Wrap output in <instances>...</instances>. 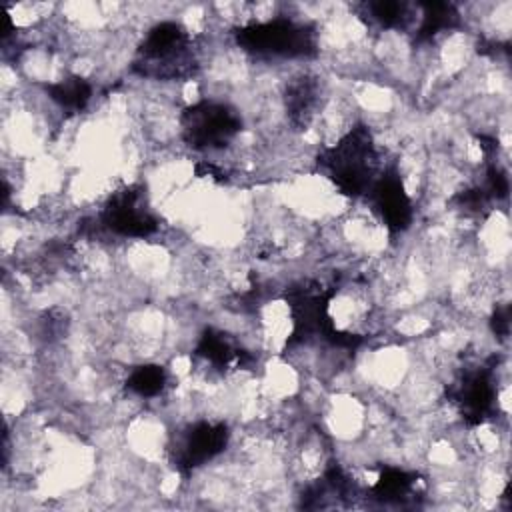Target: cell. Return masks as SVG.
Segmentation results:
<instances>
[{"instance_id":"cell-1","label":"cell","mask_w":512,"mask_h":512,"mask_svg":"<svg viewBox=\"0 0 512 512\" xmlns=\"http://www.w3.org/2000/svg\"><path fill=\"white\" fill-rule=\"evenodd\" d=\"M314 164L348 198L366 196L386 168L374 132L362 120L352 122L332 144L322 146Z\"/></svg>"},{"instance_id":"cell-2","label":"cell","mask_w":512,"mask_h":512,"mask_svg":"<svg viewBox=\"0 0 512 512\" xmlns=\"http://www.w3.org/2000/svg\"><path fill=\"white\" fill-rule=\"evenodd\" d=\"M196 40L180 22H156L138 42L132 70L140 78L158 82L192 80L200 72Z\"/></svg>"},{"instance_id":"cell-3","label":"cell","mask_w":512,"mask_h":512,"mask_svg":"<svg viewBox=\"0 0 512 512\" xmlns=\"http://www.w3.org/2000/svg\"><path fill=\"white\" fill-rule=\"evenodd\" d=\"M236 44L254 58H312L318 54V32L312 24L290 16H274L262 22H248L234 32Z\"/></svg>"},{"instance_id":"cell-4","label":"cell","mask_w":512,"mask_h":512,"mask_svg":"<svg viewBox=\"0 0 512 512\" xmlns=\"http://www.w3.org/2000/svg\"><path fill=\"white\" fill-rule=\"evenodd\" d=\"M182 142L198 152L228 150L242 132V116L220 100H198L178 114Z\"/></svg>"},{"instance_id":"cell-5","label":"cell","mask_w":512,"mask_h":512,"mask_svg":"<svg viewBox=\"0 0 512 512\" xmlns=\"http://www.w3.org/2000/svg\"><path fill=\"white\" fill-rule=\"evenodd\" d=\"M102 230L124 238H150L160 230L158 218L152 214L142 186H122L108 194L98 214Z\"/></svg>"},{"instance_id":"cell-6","label":"cell","mask_w":512,"mask_h":512,"mask_svg":"<svg viewBox=\"0 0 512 512\" xmlns=\"http://www.w3.org/2000/svg\"><path fill=\"white\" fill-rule=\"evenodd\" d=\"M230 442V428L222 420H196L180 428L170 452L172 466L188 476L220 456Z\"/></svg>"},{"instance_id":"cell-7","label":"cell","mask_w":512,"mask_h":512,"mask_svg":"<svg viewBox=\"0 0 512 512\" xmlns=\"http://www.w3.org/2000/svg\"><path fill=\"white\" fill-rule=\"evenodd\" d=\"M366 198L372 206V212L380 218L382 226L388 230L390 236L404 234L414 224L416 208L404 188L402 174L394 162L382 170Z\"/></svg>"},{"instance_id":"cell-8","label":"cell","mask_w":512,"mask_h":512,"mask_svg":"<svg viewBox=\"0 0 512 512\" xmlns=\"http://www.w3.org/2000/svg\"><path fill=\"white\" fill-rule=\"evenodd\" d=\"M44 92L60 112L78 114L84 112L92 102L94 86L80 74H66L54 82L44 84Z\"/></svg>"},{"instance_id":"cell-9","label":"cell","mask_w":512,"mask_h":512,"mask_svg":"<svg viewBox=\"0 0 512 512\" xmlns=\"http://www.w3.org/2000/svg\"><path fill=\"white\" fill-rule=\"evenodd\" d=\"M124 388L138 398H158L168 388V370L156 362L138 364L128 372Z\"/></svg>"},{"instance_id":"cell-10","label":"cell","mask_w":512,"mask_h":512,"mask_svg":"<svg viewBox=\"0 0 512 512\" xmlns=\"http://www.w3.org/2000/svg\"><path fill=\"white\" fill-rule=\"evenodd\" d=\"M460 24V12L454 4L428 2L422 4V20L416 30V42H432L438 34L454 30Z\"/></svg>"},{"instance_id":"cell-11","label":"cell","mask_w":512,"mask_h":512,"mask_svg":"<svg viewBox=\"0 0 512 512\" xmlns=\"http://www.w3.org/2000/svg\"><path fill=\"white\" fill-rule=\"evenodd\" d=\"M368 22L376 24L382 30H404L410 22V6L404 2H366L362 4Z\"/></svg>"}]
</instances>
